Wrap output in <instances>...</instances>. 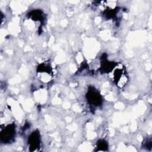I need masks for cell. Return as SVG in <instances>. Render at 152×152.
Instances as JSON below:
<instances>
[{"instance_id":"cell-3","label":"cell","mask_w":152,"mask_h":152,"mask_svg":"<svg viewBox=\"0 0 152 152\" xmlns=\"http://www.w3.org/2000/svg\"><path fill=\"white\" fill-rule=\"evenodd\" d=\"M88 100L90 101V103H93L95 106H97L100 103L101 98L100 95L96 91H91L89 93Z\"/></svg>"},{"instance_id":"cell-1","label":"cell","mask_w":152,"mask_h":152,"mask_svg":"<svg viewBox=\"0 0 152 152\" xmlns=\"http://www.w3.org/2000/svg\"><path fill=\"white\" fill-rule=\"evenodd\" d=\"M113 78L118 87H122L126 83L127 77L123 68H116L113 72Z\"/></svg>"},{"instance_id":"cell-2","label":"cell","mask_w":152,"mask_h":152,"mask_svg":"<svg viewBox=\"0 0 152 152\" xmlns=\"http://www.w3.org/2000/svg\"><path fill=\"white\" fill-rule=\"evenodd\" d=\"M4 135L2 134L1 135V138H4L5 141H10V140L11 138H12V137H14V133H15L14 132V126L11 127V125L8 126L5 130H4Z\"/></svg>"}]
</instances>
